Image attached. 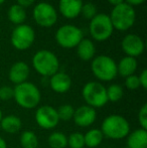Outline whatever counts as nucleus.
Masks as SVG:
<instances>
[{"mask_svg":"<svg viewBox=\"0 0 147 148\" xmlns=\"http://www.w3.org/2000/svg\"><path fill=\"white\" fill-rule=\"evenodd\" d=\"M47 144L51 148H66L68 146V136L63 132H53L47 138Z\"/></svg>","mask_w":147,"mask_h":148,"instance_id":"b1692460","label":"nucleus"},{"mask_svg":"<svg viewBox=\"0 0 147 148\" xmlns=\"http://www.w3.org/2000/svg\"><path fill=\"white\" fill-rule=\"evenodd\" d=\"M108 2L110 4H112L113 6H116V5H119V4L123 3L124 0H108Z\"/></svg>","mask_w":147,"mask_h":148,"instance_id":"f704fd0d","label":"nucleus"},{"mask_svg":"<svg viewBox=\"0 0 147 148\" xmlns=\"http://www.w3.org/2000/svg\"><path fill=\"white\" fill-rule=\"evenodd\" d=\"M8 19L15 25L23 24L26 19V12L25 9L18 4H13L11 7L8 9Z\"/></svg>","mask_w":147,"mask_h":148,"instance_id":"4be33fe9","label":"nucleus"},{"mask_svg":"<svg viewBox=\"0 0 147 148\" xmlns=\"http://www.w3.org/2000/svg\"><path fill=\"white\" fill-rule=\"evenodd\" d=\"M124 1H126L125 3L129 4L130 6H135V5H140V4L143 3L145 0H124Z\"/></svg>","mask_w":147,"mask_h":148,"instance_id":"72a5a7b5","label":"nucleus"},{"mask_svg":"<svg viewBox=\"0 0 147 148\" xmlns=\"http://www.w3.org/2000/svg\"><path fill=\"white\" fill-rule=\"evenodd\" d=\"M82 39V30L72 24L61 26L55 32V40L64 49H74Z\"/></svg>","mask_w":147,"mask_h":148,"instance_id":"6e6552de","label":"nucleus"},{"mask_svg":"<svg viewBox=\"0 0 147 148\" xmlns=\"http://www.w3.org/2000/svg\"><path fill=\"white\" fill-rule=\"evenodd\" d=\"M13 91L14 101L22 109H34L40 103L41 93L34 83L24 82L16 85L13 88Z\"/></svg>","mask_w":147,"mask_h":148,"instance_id":"f257e3e1","label":"nucleus"},{"mask_svg":"<svg viewBox=\"0 0 147 148\" xmlns=\"http://www.w3.org/2000/svg\"><path fill=\"white\" fill-rule=\"evenodd\" d=\"M14 91L13 88L10 86H2L0 87V100L3 102L9 101V100L13 99Z\"/></svg>","mask_w":147,"mask_h":148,"instance_id":"c756f323","label":"nucleus"},{"mask_svg":"<svg viewBox=\"0 0 147 148\" xmlns=\"http://www.w3.org/2000/svg\"><path fill=\"white\" fill-rule=\"evenodd\" d=\"M89 28L92 37L98 41H105L109 39L114 30L110 17L105 13H99L92 18Z\"/></svg>","mask_w":147,"mask_h":148,"instance_id":"0eeeda50","label":"nucleus"},{"mask_svg":"<svg viewBox=\"0 0 147 148\" xmlns=\"http://www.w3.org/2000/svg\"><path fill=\"white\" fill-rule=\"evenodd\" d=\"M106 94H107L108 102L116 103V102H119L120 100L123 98L124 90L122 88V86H120V85L112 84L108 88H106Z\"/></svg>","mask_w":147,"mask_h":148,"instance_id":"393cba45","label":"nucleus"},{"mask_svg":"<svg viewBox=\"0 0 147 148\" xmlns=\"http://www.w3.org/2000/svg\"><path fill=\"white\" fill-rule=\"evenodd\" d=\"M121 47L127 57L137 58L144 51V41L137 34H127L121 42Z\"/></svg>","mask_w":147,"mask_h":148,"instance_id":"f8f14e48","label":"nucleus"},{"mask_svg":"<svg viewBox=\"0 0 147 148\" xmlns=\"http://www.w3.org/2000/svg\"><path fill=\"white\" fill-rule=\"evenodd\" d=\"M0 148H7V143L1 136H0Z\"/></svg>","mask_w":147,"mask_h":148,"instance_id":"c9c22d12","label":"nucleus"},{"mask_svg":"<svg viewBox=\"0 0 147 148\" xmlns=\"http://www.w3.org/2000/svg\"><path fill=\"white\" fill-rule=\"evenodd\" d=\"M30 70L28 64L24 62H14L10 68L9 73H8V79L12 84L16 86V85L27 82Z\"/></svg>","mask_w":147,"mask_h":148,"instance_id":"4468645a","label":"nucleus"},{"mask_svg":"<svg viewBox=\"0 0 147 148\" xmlns=\"http://www.w3.org/2000/svg\"><path fill=\"white\" fill-rule=\"evenodd\" d=\"M126 144L128 148H147V130L138 128L130 132Z\"/></svg>","mask_w":147,"mask_h":148,"instance_id":"f3484780","label":"nucleus"},{"mask_svg":"<svg viewBox=\"0 0 147 148\" xmlns=\"http://www.w3.org/2000/svg\"><path fill=\"white\" fill-rule=\"evenodd\" d=\"M138 122L140 128L147 130V104H143L138 112Z\"/></svg>","mask_w":147,"mask_h":148,"instance_id":"7c9ffc66","label":"nucleus"},{"mask_svg":"<svg viewBox=\"0 0 147 148\" xmlns=\"http://www.w3.org/2000/svg\"><path fill=\"white\" fill-rule=\"evenodd\" d=\"M5 2V0H0V5H1L2 3H4Z\"/></svg>","mask_w":147,"mask_h":148,"instance_id":"4c0bfd02","label":"nucleus"},{"mask_svg":"<svg viewBox=\"0 0 147 148\" xmlns=\"http://www.w3.org/2000/svg\"><path fill=\"white\" fill-rule=\"evenodd\" d=\"M34 19L39 26L51 27L57 20V12L51 4L40 2L34 6Z\"/></svg>","mask_w":147,"mask_h":148,"instance_id":"9d476101","label":"nucleus"},{"mask_svg":"<svg viewBox=\"0 0 147 148\" xmlns=\"http://www.w3.org/2000/svg\"><path fill=\"white\" fill-rule=\"evenodd\" d=\"M32 66L37 74L42 77L51 78L53 75L59 72V62L57 56L51 51L41 49L37 51L32 58Z\"/></svg>","mask_w":147,"mask_h":148,"instance_id":"7ed1b4c3","label":"nucleus"},{"mask_svg":"<svg viewBox=\"0 0 147 148\" xmlns=\"http://www.w3.org/2000/svg\"><path fill=\"white\" fill-rule=\"evenodd\" d=\"M92 73L99 81L110 82L117 77V64L112 58L101 55L93 59L91 64Z\"/></svg>","mask_w":147,"mask_h":148,"instance_id":"39448f33","label":"nucleus"},{"mask_svg":"<svg viewBox=\"0 0 147 148\" xmlns=\"http://www.w3.org/2000/svg\"><path fill=\"white\" fill-rule=\"evenodd\" d=\"M83 99L86 102V105L98 109L102 108L108 103L106 94V87L97 81L88 82L82 90Z\"/></svg>","mask_w":147,"mask_h":148,"instance_id":"423d86ee","label":"nucleus"},{"mask_svg":"<svg viewBox=\"0 0 147 148\" xmlns=\"http://www.w3.org/2000/svg\"><path fill=\"white\" fill-rule=\"evenodd\" d=\"M17 1V4L19 6H21V7L25 8V7H29V6H31L32 4L34 3V1L36 0H16Z\"/></svg>","mask_w":147,"mask_h":148,"instance_id":"473e14b6","label":"nucleus"},{"mask_svg":"<svg viewBox=\"0 0 147 148\" xmlns=\"http://www.w3.org/2000/svg\"><path fill=\"white\" fill-rule=\"evenodd\" d=\"M57 115H59V121H70L73 119L74 113H75V108L71 104H64L59 107V109H57Z\"/></svg>","mask_w":147,"mask_h":148,"instance_id":"a878e982","label":"nucleus"},{"mask_svg":"<svg viewBox=\"0 0 147 148\" xmlns=\"http://www.w3.org/2000/svg\"><path fill=\"white\" fill-rule=\"evenodd\" d=\"M97 119L96 109L90 107L88 105H82L75 109L73 120L75 124L82 128L92 126Z\"/></svg>","mask_w":147,"mask_h":148,"instance_id":"ddd939ff","label":"nucleus"},{"mask_svg":"<svg viewBox=\"0 0 147 148\" xmlns=\"http://www.w3.org/2000/svg\"><path fill=\"white\" fill-rule=\"evenodd\" d=\"M83 7L82 0H59V9L61 14L68 19H73L81 14Z\"/></svg>","mask_w":147,"mask_h":148,"instance_id":"dca6fc26","label":"nucleus"},{"mask_svg":"<svg viewBox=\"0 0 147 148\" xmlns=\"http://www.w3.org/2000/svg\"><path fill=\"white\" fill-rule=\"evenodd\" d=\"M81 13H82L83 15H84V17L87 18V19H92V18H94L95 16L98 14V13H97L96 6H95L93 3L83 4Z\"/></svg>","mask_w":147,"mask_h":148,"instance_id":"cd10ccee","label":"nucleus"},{"mask_svg":"<svg viewBox=\"0 0 147 148\" xmlns=\"http://www.w3.org/2000/svg\"><path fill=\"white\" fill-rule=\"evenodd\" d=\"M36 122L40 128L51 130L59 125V118L55 108L49 105L39 106L36 111Z\"/></svg>","mask_w":147,"mask_h":148,"instance_id":"9b49d317","label":"nucleus"},{"mask_svg":"<svg viewBox=\"0 0 147 148\" xmlns=\"http://www.w3.org/2000/svg\"><path fill=\"white\" fill-rule=\"evenodd\" d=\"M2 117H3V114H2V111H1V109H0V122H1Z\"/></svg>","mask_w":147,"mask_h":148,"instance_id":"e433bc0d","label":"nucleus"},{"mask_svg":"<svg viewBox=\"0 0 147 148\" xmlns=\"http://www.w3.org/2000/svg\"><path fill=\"white\" fill-rule=\"evenodd\" d=\"M125 87L130 91L137 90L140 87L139 79L136 75H131V76L125 78Z\"/></svg>","mask_w":147,"mask_h":148,"instance_id":"c85d7f7f","label":"nucleus"},{"mask_svg":"<svg viewBox=\"0 0 147 148\" xmlns=\"http://www.w3.org/2000/svg\"><path fill=\"white\" fill-rule=\"evenodd\" d=\"M77 53L78 57L84 62H89L93 60L96 53V49L92 40L88 38H83L77 45Z\"/></svg>","mask_w":147,"mask_h":148,"instance_id":"6ab92c4d","label":"nucleus"},{"mask_svg":"<svg viewBox=\"0 0 147 148\" xmlns=\"http://www.w3.org/2000/svg\"><path fill=\"white\" fill-rule=\"evenodd\" d=\"M104 137L112 140H121L130 133V124L127 119L118 114H111L103 120L101 125Z\"/></svg>","mask_w":147,"mask_h":148,"instance_id":"f03ea898","label":"nucleus"},{"mask_svg":"<svg viewBox=\"0 0 147 148\" xmlns=\"http://www.w3.org/2000/svg\"><path fill=\"white\" fill-rule=\"evenodd\" d=\"M19 143L22 148H38V138L34 132L26 130L20 134Z\"/></svg>","mask_w":147,"mask_h":148,"instance_id":"5701e85b","label":"nucleus"},{"mask_svg":"<svg viewBox=\"0 0 147 148\" xmlns=\"http://www.w3.org/2000/svg\"><path fill=\"white\" fill-rule=\"evenodd\" d=\"M36 33L31 26L27 24H20L12 30L10 41L11 45L18 51H25L29 49L34 42Z\"/></svg>","mask_w":147,"mask_h":148,"instance_id":"1a4fd4ad","label":"nucleus"},{"mask_svg":"<svg viewBox=\"0 0 147 148\" xmlns=\"http://www.w3.org/2000/svg\"><path fill=\"white\" fill-rule=\"evenodd\" d=\"M49 86L55 93L65 94L71 89L72 79L64 72H57L49 79Z\"/></svg>","mask_w":147,"mask_h":148,"instance_id":"2eb2a0df","label":"nucleus"},{"mask_svg":"<svg viewBox=\"0 0 147 148\" xmlns=\"http://www.w3.org/2000/svg\"><path fill=\"white\" fill-rule=\"evenodd\" d=\"M104 138V135L100 129L92 128L89 131H87L86 134H84L85 146L89 148H96L103 142Z\"/></svg>","mask_w":147,"mask_h":148,"instance_id":"412c9836","label":"nucleus"},{"mask_svg":"<svg viewBox=\"0 0 147 148\" xmlns=\"http://www.w3.org/2000/svg\"><path fill=\"white\" fill-rule=\"evenodd\" d=\"M109 17L113 28L119 31H125L133 26L136 14L132 6L123 2L119 5L114 6Z\"/></svg>","mask_w":147,"mask_h":148,"instance_id":"20e7f679","label":"nucleus"},{"mask_svg":"<svg viewBox=\"0 0 147 148\" xmlns=\"http://www.w3.org/2000/svg\"><path fill=\"white\" fill-rule=\"evenodd\" d=\"M68 146L70 148H84V134L81 132H74L68 137Z\"/></svg>","mask_w":147,"mask_h":148,"instance_id":"bb28decb","label":"nucleus"},{"mask_svg":"<svg viewBox=\"0 0 147 148\" xmlns=\"http://www.w3.org/2000/svg\"><path fill=\"white\" fill-rule=\"evenodd\" d=\"M0 128L8 134H16L22 128V121L15 115L4 116L0 122Z\"/></svg>","mask_w":147,"mask_h":148,"instance_id":"a211bd4d","label":"nucleus"},{"mask_svg":"<svg viewBox=\"0 0 147 148\" xmlns=\"http://www.w3.org/2000/svg\"><path fill=\"white\" fill-rule=\"evenodd\" d=\"M137 66V60L135 58L126 56L123 59L120 60L119 64H117V74L123 78H127V77L135 74Z\"/></svg>","mask_w":147,"mask_h":148,"instance_id":"aec40b11","label":"nucleus"},{"mask_svg":"<svg viewBox=\"0 0 147 148\" xmlns=\"http://www.w3.org/2000/svg\"><path fill=\"white\" fill-rule=\"evenodd\" d=\"M140 83V87H142L144 90L147 89V70H143L141 72V74L138 76Z\"/></svg>","mask_w":147,"mask_h":148,"instance_id":"2f4dec72","label":"nucleus"}]
</instances>
